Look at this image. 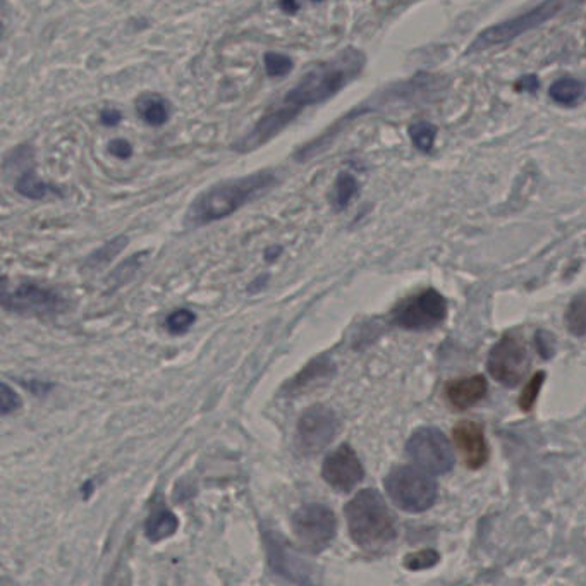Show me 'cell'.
Returning <instances> with one entry per match:
<instances>
[{"instance_id": "obj_1", "label": "cell", "mask_w": 586, "mask_h": 586, "mask_svg": "<svg viewBox=\"0 0 586 586\" xmlns=\"http://www.w3.org/2000/svg\"><path fill=\"white\" fill-rule=\"evenodd\" d=\"M365 66L367 55L355 47L344 49L329 61L318 64L317 68L310 69L298 81V85L289 90L286 97L282 98L274 109H270L255 124V128L243 136L236 145H232V148L238 153H250L269 143L300 116L301 110L336 97L337 93L360 76Z\"/></svg>"}, {"instance_id": "obj_2", "label": "cell", "mask_w": 586, "mask_h": 586, "mask_svg": "<svg viewBox=\"0 0 586 586\" xmlns=\"http://www.w3.org/2000/svg\"><path fill=\"white\" fill-rule=\"evenodd\" d=\"M277 183L274 171L253 172L241 178L226 179L210 186L196 196L186 214V224L191 227H202L217 220L226 219L238 212L246 203L257 200L258 196L272 190Z\"/></svg>"}, {"instance_id": "obj_3", "label": "cell", "mask_w": 586, "mask_h": 586, "mask_svg": "<svg viewBox=\"0 0 586 586\" xmlns=\"http://www.w3.org/2000/svg\"><path fill=\"white\" fill-rule=\"evenodd\" d=\"M446 85L444 81L432 76V74H416L415 78L404 81V83H396V85L385 88L377 97L368 98L367 102L358 105L356 109L349 110L346 116H342L339 121L332 124L325 133L310 141L308 145L300 148L296 152V160H306L308 157L317 155L320 150H324L330 141L334 140L342 128H346L351 121H355L356 117L363 116V114H370V112H377V110L385 109L396 104H418V102H425V100H432L430 97H435L437 93L442 90V86Z\"/></svg>"}, {"instance_id": "obj_4", "label": "cell", "mask_w": 586, "mask_h": 586, "mask_svg": "<svg viewBox=\"0 0 586 586\" xmlns=\"http://www.w3.org/2000/svg\"><path fill=\"white\" fill-rule=\"evenodd\" d=\"M351 540L361 549L377 550L396 538V521L384 497L375 489H365L344 507Z\"/></svg>"}, {"instance_id": "obj_5", "label": "cell", "mask_w": 586, "mask_h": 586, "mask_svg": "<svg viewBox=\"0 0 586 586\" xmlns=\"http://www.w3.org/2000/svg\"><path fill=\"white\" fill-rule=\"evenodd\" d=\"M586 4V0H544L538 6L530 9L528 13L516 16V18L506 19L502 23L489 26L478 35L470 47L468 54L482 52V50L492 49L497 45L513 42L514 38L525 35L528 31L537 30L538 26L549 23L552 19L557 18L559 14L566 13L569 9Z\"/></svg>"}, {"instance_id": "obj_6", "label": "cell", "mask_w": 586, "mask_h": 586, "mask_svg": "<svg viewBox=\"0 0 586 586\" xmlns=\"http://www.w3.org/2000/svg\"><path fill=\"white\" fill-rule=\"evenodd\" d=\"M384 485L391 501L406 513H425L437 501V483L422 468L397 466L385 477Z\"/></svg>"}, {"instance_id": "obj_7", "label": "cell", "mask_w": 586, "mask_h": 586, "mask_svg": "<svg viewBox=\"0 0 586 586\" xmlns=\"http://www.w3.org/2000/svg\"><path fill=\"white\" fill-rule=\"evenodd\" d=\"M293 530L308 552L320 554L336 538V514L325 504L310 502L293 514Z\"/></svg>"}, {"instance_id": "obj_8", "label": "cell", "mask_w": 586, "mask_h": 586, "mask_svg": "<svg viewBox=\"0 0 586 586\" xmlns=\"http://www.w3.org/2000/svg\"><path fill=\"white\" fill-rule=\"evenodd\" d=\"M446 317V298L435 289H425L422 293L401 301L392 310V322L406 330L434 329L442 324Z\"/></svg>"}, {"instance_id": "obj_9", "label": "cell", "mask_w": 586, "mask_h": 586, "mask_svg": "<svg viewBox=\"0 0 586 586\" xmlns=\"http://www.w3.org/2000/svg\"><path fill=\"white\" fill-rule=\"evenodd\" d=\"M406 452L413 463L430 475H444L454 468V452L439 428H418L409 437Z\"/></svg>"}, {"instance_id": "obj_10", "label": "cell", "mask_w": 586, "mask_h": 586, "mask_svg": "<svg viewBox=\"0 0 586 586\" xmlns=\"http://www.w3.org/2000/svg\"><path fill=\"white\" fill-rule=\"evenodd\" d=\"M530 353L523 339L506 334L495 344L487 358V368L492 379L506 387H516L530 370Z\"/></svg>"}, {"instance_id": "obj_11", "label": "cell", "mask_w": 586, "mask_h": 586, "mask_svg": "<svg viewBox=\"0 0 586 586\" xmlns=\"http://www.w3.org/2000/svg\"><path fill=\"white\" fill-rule=\"evenodd\" d=\"M339 418L324 404H315L301 415L296 427V446L303 456H317L334 440Z\"/></svg>"}, {"instance_id": "obj_12", "label": "cell", "mask_w": 586, "mask_h": 586, "mask_svg": "<svg viewBox=\"0 0 586 586\" xmlns=\"http://www.w3.org/2000/svg\"><path fill=\"white\" fill-rule=\"evenodd\" d=\"M2 306L7 312L30 313V315H52L66 310L68 301L64 296L55 293L54 289L38 286L33 282H25L7 289L6 281L2 284Z\"/></svg>"}, {"instance_id": "obj_13", "label": "cell", "mask_w": 586, "mask_h": 586, "mask_svg": "<svg viewBox=\"0 0 586 586\" xmlns=\"http://www.w3.org/2000/svg\"><path fill=\"white\" fill-rule=\"evenodd\" d=\"M263 540L267 547L270 568L274 573L294 583H313V569L310 562H306L291 547V544H287L286 538L282 537L281 533L270 528H263Z\"/></svg>"}, {"instance_id": "obj_14", "label": "cell", "mask_w": 586, "mask_h": 586, "mask_svg": "<svg viewBox=\"0 0 586 586\" xmlns=\"http://www.w3.org/2000/svg\"><path fill=\"white\" fill-rule=\"evenodd\" d=\"M322 477L336 492L348 494L363 480L365 470L355 449L349 444H342L325 458Z\"/></svg>"}, {"instance_id": "obj_15", "label": "cell", "mask_w": 586, "mask_h": 586, "mask_svg": "<svg viewBox=\"0 0 586 586\" xmlns=\"http://www.w3.org/2000/svg\"><path fill=\"white\" fill-rule=\"evenodd\" d=\"M452 435H454L456 446L463 454L464 464L470 470H478L487 463L489 446H487L483 428L478 423L470 422V420L459 422L452 430Z\"/></svg>"}, {"instance_id": "obj_16", "label": "cell", "mask_w": 586, "mask_h": 586, "mask_svg": "<svg viewBox=\"0 0 586 586\" xmlns=\"http://www.w3.org/2000/svg\"><path fill=\"white\" fill-rule=\"evenodd\" d=\"M487 391L489 385L482 375L452 380L451 384L446 385L447 401L458 409H468L480 403L487 396Z\"/></svg>"}, {"instance_id": "obj_17", "label": "cell", "mask_w": 586, "mask_h": 586, "mask_svg": "<svg viewBox=\"0 0 586 586\" xmlns=\"http://www.w3.org/2000/svg\"><path fill=\"white\" fill-rule=\"evenodd\" d=\"M334 373H336V363L330 360L329 356H320L317 360L310 361L296 377L289 380L284 385V392H286L287 396L301 394V392H305L306 389H310L313 385L332 379Z\"/></svg>"}, {"instance_id": "obj_18", "label": "cell", "mask_w": 586, "mask_h": 586, "mask_svg": "<svg viewBox=\"0 0 586 586\" xmlns=\"http://www.w3.org/2000/svg\"><path fill=\"white\" fill-rule=\"evenodd\" d=\"M179 519L172 513L169 507L165 506L162 495H155L152 502V511L145 523V535L153 544H159L165 538L172 537L178 532Z\"/></svg>"}, {"instance_id": "obj_19", "label": "cell", "mask_w": 586, "mask_h": 586, "mask_svg": "<svg viewBox=\"0 0 586 586\" xmlns=\"http://www.w3.org/2000/svg\"><path fill=\"white\" fill-rule=\"evenodd\" d=\"M549 97L564 107L581 104L586 100V81L569 78V76L559 78L550 85Z\"/></svg>"}, {"instance_id": "obj_20", "label": "cell", "mask_w": 586, "mask_h": 586, "mask_svg": "<svg viewBox=\"0 0 586 586\" xmlns=\"http://www.w3.org/2000/svg\"><path fill=\"white\" fill-rule=\"evenodd\" d=\"M136 107H138L141 119L150 126H162L169 121V116H171V105L159 95L141 97Z\"/></svg>"}, {"instance_id": "obj_21", "label": "cell", "mask_w": 586, "mask_h": 586, "mask_svg": "<svg viewBox=\"0 0 586 586\" xmlns=\"http://www.w3.org/2000/svg\"><path fill=\"white\" fill-rule=\"evenodd\" d=\"M358 191H360V184L356 181L355 176L349 174V172H341L337 176L334 188L330 191L332 207L336 208L337 212L346 210L349 207V203L355 200Z\"/></svg>"}, {"instance_id": "obj_22", "label": "cell", "mask_w": 586, "mask_h": 586, "mask_svg": "<svg viewBox=\"0 0 586 586\" xmlns=\"http://www.w3.org/2000/svg\"><path fill=\"white\" fill-rule=\"evenodd\" d=\"M16 191H18L19 195L31 198V200H42V198L50 195V193H55L57 190L38 178L33 169H26L16 181Z\"/></svg>"}, {"instance_id": "obj_23", "label": "cell", "mask_w": 586, "mask_h": 586, "mask_svg": "<svg viewBox=\"0 0 586 586\" xmlns=\"http://www.w3.org/2000/svg\"><path fill=\"white\" fill-rule=\"evenodd\" d=\"M564 322L569 332L576 337L586 336V293H581L569 303Z\"/></svg>"}, {"instance_id": "obj_24", "label": "cell", "mask_w": 586, "mask_h": 586, "mask_svg": "<svg viewBox=\"0 0 586 586\" xmlns=\"http://www.w3.org/2000/svg\"><path fill=\"white\" fill-rule=\"evenodd\" d=\"M409 138L413 141L416 150L430 153L434 150L437 128H435L434 124L427 123V121L411 124L409 126Z\"/></svg>"}, {"instance_id": "obj_25", "label": "cell", "mask_w": 586, "mask_h": 586, "mask_svg": "<svg viewBox=\"0 0 586 586\" xmlns=\"http://www.w3.org/2000/svg\"><path fill=\"white\" fill-rule=\"evenodd\" d=\"M126 245H128V238L126 236H117L116 239L105 243L102 248H98L93 255H90L86 260V267H90V269L102 267L105 263H109L112 258L117 257L126 248Z\"/></svg>"}, {"instance_id": "obj_26", "label": "cell", "mask_w": 586, "mask_h": 586, "mask_svg": "<svg viewBox=\"0 0 586 586\" xmlns=\"http://www.w3.org/2000/svg\"><path fill=\"white\" fill-rule=\"evenodd\" d=\"M195 322V313L191 312V310H186V308H181V310H176V312H172L167 317V320H165V329L172 336H183V334H186L195 325Z\"/></svg>"}, {"instance_id": "obj_27", "label": "cell", "mask_w": 586, "mask_h": 586, "mask_svg": "<svg viewBox=\"0 0 586 586\" xmlns=\"http://www.w3.org/2000/svg\"><path fill=\"white\" fill-rule=\"evenodd\" d=\"M439 552H435L432 549L420 550L415 554H409L408 557H404V566L409 571H423V569L432 568L437 562H439Z\"/></svg>"}, {"instance_id": "obj_28", "label": "cell", "mask_w": 586, "mask_h": 586, "mask_svg": "<svg viewBox=\"0 0 586 586\" xmlns=\"http://www.w3.org/2000/svg\"><path fill=\"white\" fill-rule=\"evenodd\" d=\"M265 69L270 76H284L293 68V61L284 54H277V52H269L265 54Z\"/></svg>"}, {"instance_id": "obj_29", "label": "cell", "mask_w": 586, "mask_h": 586, "mask_svg": "<svg viewBox=\"0 0 586 586\" xmlns=\"http://www.w3.org/2000/svg\"><path fill=\"white\" fill-rule=\"evenodd\" d=\"M21 408V399L18 392L11 389L6 382L0 385V415L7 416Z\"/></svg>"}, {"instance_id": "obj_30", "label": "cell", "mask_w": 586, "mask_h": 586, "mask_svg": "<svg viewBox=\"0 0 586 586\" xmlns=\"http://www.w3.org/2000/svg\"><path fill=\"white\" fill-rule=\"evenodd\" d=\"M545 373L538 372L532 380H530V384L526 387L525 392H523V396H521V408L532 409L533 403H535V399H537L538 392H540V387L544 384Z\"/></svg>"}, {"instance_id": "obj_31", "label": "cell", "mask_w": 586, "mask_h": 586, "mask_svg": "<svg viewBox=\"0 0 586 586\" xmlns=\"http://www.w3.org/2000/svg\"><path fill=\"white\" fill-rule=\"evenodd\" d=\"M535 342H537L540 355L545 356V358L552 356V353H554V337L550 336L549 332H542V330L537 332Z\"/></svg>"}, {"instance_id": "obj_32", "label": "cell", "mask_w": 586, "mask_h": 586, "mask_svg": "<svg viewBox=\"0 0 586 586\" xmlns=\"http://www.w3.org/2000/svg\"><path fill=\"white\" fill-rule=\"evenodd\" d=\"M109 152L117 159H129L131 153H133V148H131L128 141L117 138V140L110 141Z\"/></svg>"}, {"instance_id": "obj_33", "label": "cell", "mask_w": 586, "mask_h": 586, "mask_svg": "<svg viewBox=\"0 0 586 586\" xmlns=\"http://www.w3.org/2000/svg\"><path fill=\"white\" fill-rule=\"evenodd\" d=\"M538 86H540V81H538L537 76H535V74H528V76H523V78L516 83V90H518V92L535 93L538 90Z\"/></svg>"}, {"instance_id": "obj_34", "label": "cell", "mask_w": 586, "mask_h": 586, "mask_svg": "<svg viewBox=\"0 0 586 586\" xmlns=\"http://www.w3.org/2000/svg\"><path fill=\"white\" fill-rule=\"evenodd\" d=\"M100 119H102V123H104L105 126H116V124L121 121V114H119L117 110H104Z\"/></svg>"}]
</instances>
